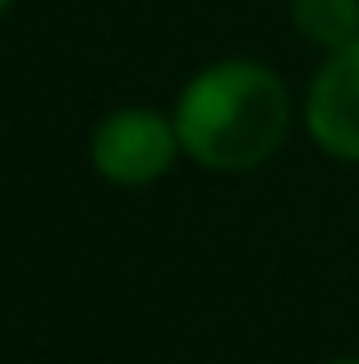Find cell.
Instances as JSON below:
<instances>
[{
    "label": "cell",
    "mask_w": 359,
    "mask_h": 364,
    "mask_svg": "<svg viewBox=\"0 0 359 364\" xmlns=\"http://www.w3.org/2000/svg\"><path fill=\"white\" fill-rule=\"evenodd\" d=\"M180 152L216 176L258 171L290 134V88L272 65L226 55L198 70L175 97Z\"/></svg>",
    "instance_id": "6da1fadb"
},
{
    "label": "cell",
    "mask_w": 359,
    "mask_h": 364,
    "mask_svg": "<svg viewBox=\"0 0 359 364\" xmlns=\"http://www.w3.org/2000/svg\"><path fill=\"white\" fill-rule=\"evenodd\" d=\"M290 23L318 51H341L359 37V0H290Z\"/></svg>",
    "instance_id": "277c9868"
},
{
    "label": "cell",
    "mask_w": 359,
    "mask_h": 364,
    "mask_svg": "<svg viewBox=\"0 0 359 364\" xmlns=\"http://www.w3.org/2000/svg\"><path fill=\"white\" fill-rule=\"evenodd\" d=\"M88 157L106 185L116 189H148L175 166L180 134L175 120L148 107H120L97 120L88 139Z\"/></svg>",
    "instance_id": "7a4b0ae2"
},
{
    "label": "cell",
    "mask_w": 359,
    "mask_h": 364,
    "mask_svg": "<svg viewBox=\"0 0 359 364\" xmlns=\"http://www.w3.org/2000/svg\"><path fill=\"white\" fill-rule=\"evenodd\" d=\"M327 364H359V360H327Z\"/></svg>",
    "instance_id": "8992f818"
},
{
    "label": "cell",
    "mask_w": 359,
    "mask_h": 364,
    "mask_svg": "<svg viewBox=\"0 0 359 364\" xmlns=\"http://www.w3.org/2000/svg\"><path fill=\"white\" fill-rule=\"evenodd\" d=\"M309 139L336 161H359V37L327 51L304 97Z\"/></svg>",
    "instance_id": "3957f363"
},
{
    "label": "cell",
    "mask_w": 359,
    "mask_h": 364,
    "mask_svg": "<svg viewBox=\"0 0 359 364\" xmlns=\"http://www.w3.org/2000/svg\"><path fill=\"white\" fill-rule=\"evenodd\" d=\"M9 5H14V0H0V18H5V14H9Z\"/></svg>",
    "instance_id": "5b68a950"
}]
</instances>
